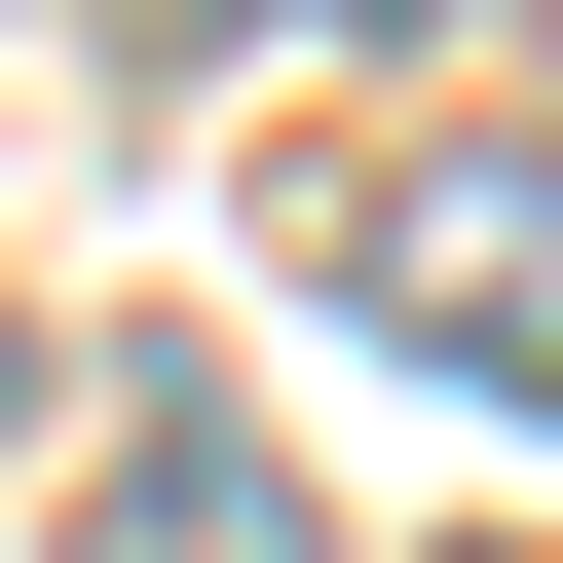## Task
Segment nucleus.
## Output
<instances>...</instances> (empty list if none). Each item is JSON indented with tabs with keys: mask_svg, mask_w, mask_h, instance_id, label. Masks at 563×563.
Returning a JSON list of instances; mask_svg holds the SVG:
<instances>
[{
	"mask_svg": "<svg viewBox=\"0 0 563 563\" xmlns=\"http://www.w3.org/2000/svg\"><path fill=\"white\" fill-rule=\"evenodd\" d=\"M188 38H225V0H113V76H188Z\"/></svg>",
	"mask_w": 563,
	"mask_h": 563,
	"instance_id": "obj_3",
	"label": "nucleus"
},
{
	"mask_svg": "<svg viewBox=\"0 0 563 563\" xmlns=\"http://www.w3.org/2000/svg\"><path fill=\"white\" fill-rule=\"evenodd\" d=\"M113 563H301V451L225 376H151V339H113Z\"/></svg>",
	"mask_w": 563,
	"mask_h": 563,
	"instance_id": "obj_1",
	"label": "nucleus"
},
{
	"mask_svg": "<svg viewBox=\"0 0 563 563\" xmlns=\"http://www.w3.org/2000/svg\"><path fill=\"white\" fill-rule=\"evenodd\" d=\"M376 263H413V339H451V376H526V151H451Z\"/></svg>",
	"mask_w": 563,
	"mask_h": 563,
	"instance_id": "obj_2",
	"label": "nucleus"
}]
</instances>
